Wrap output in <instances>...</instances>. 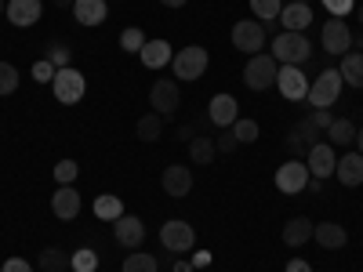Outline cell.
Segmentation results:
<instances>
[{
  "label": "cell",
  "instance_id": "obj_1",
  "mask_svg": "<svg viewBox=\"0 0 363 272\" xmlns=\"http://www.w3.org/2000/svg\"><path fill=\"white\" fill-rule=\"evenodd\" d=\"M272 58H277L280 66H306L313 58V44L306 33H291V29H284V33L272 40Z\"/></svg>",
  "mask_w": 363,
  "mask_h": 272
},
{
  "label": "cell",
  "instance_id": "obj_2",
  "mask_svg": "<svg viewBox=\"0 0 363 272\" xmlns=\"http://www.w3.org/2000/svg\"><path fill=\"white\" fill-rule=\"evenodd\" d=\"M207 62H211V58H207V47H200V44L174 51V58H171L174 80H182V84H193V80H200V76L207 73Z\"/></svg>",
  "mask_w": 363,
  "mask_h": 272
},
{
  "label": "cell",
  "instance_id": "obj_3",
  "mask_svg": "<svg viewBox=\"0 0 363 272\" xmlns=\"http://www.w3.org/2000/svg\"><path fill=\"white\" fill-rule=\"evenodd\" d=\"M342 73L338 69H323L316 80H309V95H306V102L313 106V109H330L338 102V95H342Z\"/></svg>",
  "mask_w": 363,
  "mask_h": 272
},
{
  "label": "cell",
  "instance_id": "obj_4",
  "mask_svg": "<svg viewBox=\"0 0 363 272\" xmlns=\"http://www.w3.org/2000/svg\"><path fill=\"white\" fill-rule=\"evenodd\" d=\"M277 73H280V62L272 55H251L247 58V66H244V84L251 91H269V87H277Z\"/></svg>",
  "mask_w": 363,
  "mask_h": 272
},
{
  "label": "cell",
  "instance_id": "obj_5",
  "mask_svg": "<svg viewBox=\"0 0 363 272\" xmlns=\"http://www.w3.org/2000/svg\"><path fill=\"white\" fill-rule=\"evenodd\" d=\"M160 244H164V251H171V254H189V251L196 247V232H193L189 222L171 218V222L160 225Z\"/></svg>",
  "mask_w": 363,
  "mask_h": 272
},
{
  "label": "cell",
  "instance_id": "obj_6",
  "mask_svg": "<svg viewBox=\"0 0 363 272\" xmlns=\"http://www.w3.org/2000/svg\"><path fill=\"white\" fill-rule=\"evenodd\" d=\"M51 91H55V98L62 102V106H77V102L84 98V91H87V80H84L80 69L69 66V69H58V73H55Z\"/></svg>",
  "mask_w": 363,
  "mask_h": 272
},
{
  "label": "cell",
  "instance_id": "obj_7",
  "mask_svg": "<svg viewBox=\"0 0 363 272\" xmlns=\"http://www.w3.org/2000/svg\"><path fill=\"white\" fill-rule=\"evenodd\" d=\"M233 47L244 55H258L265 47V26L258 18H240L233 26Z\"/></svg>",
  "mask_w": 363,
  "mask_h": 272
},
{
  "label": "cell",
  "instance_id": "obj_8",
  "mask_svg": "<svg viewBox=\"0 0 363 272\" xmlns=\"http://www.w3.org/2000/svg\"><path fill=\"white\" fill-rule=\"evenodd\" d=\"M309 178L313 174H309L306 160H287L284 167H277V189L287 193V196H298V193H306Z\"/></svg>",
  "mask_w": 363,
  "mask_h": 272
},
{
  "label": "cell",
  "instance_id": "obj_9",
  "mask_svg": "<svg viewBox=\"0 0 363 272\" xmlns=\"http://www.w3.org/2000/svg\"><path fill=\"white\" fill-rule=\"evenodd\" d=\"M277 91L287 102H301L309 95V76L301 73V66H280L277 73Z\"/></svg>",
  "mask_w": 363,
  "mask_h": 272
},
{
  "label": "cell",
  "instance_id": "obj_10",
  "mask_svg": "<svg viewBox=\"0 0 363 272\" xmlns=\"http://www.w3.org/2000/svg\"><path fill=\"white\" fill-rule=\"evenodd\" d=\"M149 106H153V113H160V116H171V113L182 106V87H178V80H157L153 91H149Z\"/></svg>",
  "mask_w": 363,
  "mask_h": 272
},
{
  "label": "cell",
  "instance_id": "obj_11",
  "mask_svg": "<svg viewBox=\"0 0 363 272\" xmlns=\"http://www.w3.org/2000/svg\"><path fill=\"white\" fill-rule=\"evenodd\" d=\"M323 47H327V55H345V51H352V29H349V22L345 18H330V22H323Z\"/></svg>",
  "mask_w": 363,
  "mask_h": 272
},
{
  "label": "cell",
  "instance_id": "obj_12",
  "mask_svg": "<svg viewBox=\"0 0 363 272\" xmlns=\"http://www.w3.org/2000/svg\"><path fill=\"white\" fill-rule=\"evenodd\" d=\"M160 186H164V193H167L171 200L189 196V193H193V171H189V167H182V164H171V167H164Z\"/></svg>",
  "mask_w": 363,
  "mask_h": 272
},
{
  "label": "cell",
  "instance_id": "obj_13",
  "mask_svg": "<svg viewBox=\"0 0 363 272\" xmlns=\"http://www.w3.org/2000/svg\"><path fill=\"white\" fill-rule=\"evenodd\" d=\"M113 236H116L120 247L138 251L142 239H145V225H142V218H135V215H120V218L113 222Z\"/></svg>",
  "mask_w": 363,
  "mask_h": 272
},
{
  "label": "cell",
  "instance_id": "obj_14",
  "mask_svg": "<svg viewBox=\"0 0 363 272\" xmlns=\"http://www.w3.org/2000/svg\"><path fill=\"white\" fill-rule=\"evenodd\" d=\"M306 167H309L313 178H330V174H335V167H338L335 149H330L327 142H316V145L309 149V157H306Z\"/></svg>",
  "mask_w": 363,
  "mask_h": 272
},
{
  "label": "cell",
  "instance_id": "obj_15",
  "mask_svg": "<svg viewBox=\"0 0 363 272\" xmlns=\"http://www.w3.org/2000/svg\"><path fill=\"white\" fill-rule=\"evenodd\" d=\"M207 120L215 128H233L240 120V109H236V98L233 95H215L207 102Z\"/></svg>",
  "mask_w": 363,
  "mask_h": 272
},
{
  "label": "cell",
  "instance_id": "obj_16",
  "mask_svg": "<svg viewBox=\"0 0 363 272\" xmlns=\"http://www.w3.org/2000/svg\"><path fill=\"white\" fill-rule=\"evenodd\" d=\"M40 11H44V0H8V22L18 29L40 22Z\"/></svg>",
  "mask_w": 363,
  "mask_h": 272
},
{
  "label": "cell",
  "instance_id": "obj_17",
  "mask_svg": "<svg viewBox=\"0 0 363 272\" xmlns=\"http://www.w3.org/2000/svg\"><path fill=\"white\" fill-rule=\"evenodd\" d=\"M51 210H55V218H62V222H73L80 215V193L73 186H58L55 196H51Z\"/></svg>",
  "mask_w": 363,
  "mask_h": 272
},
{
  "label": "cell",
  "instance_id": "obj_18",
  "mask_svg": "<svg viewBox=\"0 0 363 272\" xmlns=\"http://www.w3.org/2000/svg\"><path fill=\"white\" fill-rule=\"evenodd\" d=\"M313 239H316L323 251H342L349 244V232L338 222H320V225H313Z\"/></svg>",
  "mask_w": 363,
  "mask_h": 272
},
{
  "label": "cell",
  "instance_id": "obj_19",
  "mask_svg": "<svg viewBox=\"0 0 363 272\" xmlns=\"http://www.w3.org/2000/svg\"><path fill=\"white\" fill-rule=\"evenodd\" d=\"M73 15H77L80 26H102L106 15H109V0H77Z\"/></svg>",
  "mask_w": 363,
  "mask_h": 272
},
{
  "label": "cell",
  "instance_id": "obj_20",
  "mask_svg": "<svg viewBox=\"0 0 363 272\" xmlns=\"http://www.w3.org/2000/svg\"><path fill=\"white\" fill-rule=\"evenodd\" d=\"M335 174H338L342 186H349V189L363 186V153H345V157L338 160Z\"/></svg>",
  "mask_w": 363,
  "mask_h": 272
},
{
  "label": "cell",
  "instance_id": "obj_21",
  "mask_svg": "<svg viewBox=\"0 0 363 272\" xmlns=\"http://www.w3.org/2000/svg\"><path fill=\"white\" fill-rule=\"evenodd\" d=\"M280 22H284V29H291V33H306L309 22H313V8L291 0V4H284V11H280Z\"/></svg>",
  "mask_w": 363,
  "mask_h": 272
},
{
  "label": "cell",
  "instance_id": "obj_22",
  "mask_svg": "<svg viewBox=\"0 0 363 272\" xmlns=\"http://www.w3.org/2000/svg\"><path fill=\"white\" fill-rule=\"evenodd\" d=\"M138 58H142V66H149V69H164L171 58H174V51H171L167 40H145V47L138 51Z\"/></svg>",
  "mask_w": 363,
  "mask_h": 272
},
{
  "label": "cell",
  "instance_id": "obj_23",
  "mask_svg": "<svg viewBox=\"0 0 363 272\" xmlns=\"http://www.w3.org/2000/svg\"><path fill=\"white\" fill-rule=\"evenodd\" d=\"M313 239V222L309 218H291L284 225V244L287 247H301V244H309Z\"/></svg>",
  "mask_w": 363,
  "mask_h": 272
},
{
  "label": "cell",
  "instance_id": "obj_24",
  "mask_svg": "<svg viewBox=\"0 0 363 272\" xmlns=\"http://www.w3.org/2000/svg\"><path fill=\"white\" fill-rule=\"evenodd\" d=\"M338 73H342V80H345V84L363 87V55H359V51H345V55H342Z\"/></svg>",
  "mask_w": 363,
  "mask_h": 272
},
{
  "label": "cell",
  "instance_id": "obj_25",
  "mask_svg": "<svg viewBox=\"0 0 363 272\" xmlns=\"http://www.w3.org/2000/svg\"><path fill=\"white\" fill-rule=\"evenodd\" d=\"M218 157V149H215V138H211V135H196L193 142H189V160L193 164H211V160H215Z\"/></svg>",
  "mask_w": 363,
  "mask_h": 272
},
{
  "label": "cell",
  "instance_id": "obj_26",
  "mask_svg": "<svg viewBox=\"0 0 363 272\" xmlns=\"http://www.w3.org/2000/svg\"><path fill=\"white\" fill-rule=\"evenodd\" d=\"M120 215H124V203H120V196H113V193L95 196V218H99V222H116Z\"/></svg>",
  "mask_w": 363,
  "mask_h": 272
},
{
  "label": "cell",
  "instance_id": "obj_27",
  "mask_svg": "<svg viewBox=\"0 0 363 272\" xmlns=\"http://www.w3.org/2000/svg\"><path fill=\"white\" fill-rule=\"evenodd\" d=\"M327 138H330V145H352V142H356V128H352V120H349V116H338L335 124L327 128Z\"/></svg>",
  "mask_w": 363,
  "mask_h": 272
},
{
  "label": "cell",
  "instance_id": "obj_28",
  "mask_svg": "<svg viewBox=\"0 0 363 272\" xmlns=\"http://www.w3.org/2000/svg\"><path fill=\"white\" fill-rule=\"evenodd\" d=\"M160 131H164V116H160V113H145L138 124H135V135H138L142 142H157Z\"/></svg>",
  "mask_w": 363,
  "mask_h": 272
},
{
  "label": "cell",
  "instance_id": "obj_29",
  "mask_svg": "<svg viewBox=\"0 0 363 272\" xmlns=\"http://www.w3.org/2000/svg\"><path fill=\"white\" fill-rule=\"evenodd\" d=\"M69 268V254L58 251V247H48L40 251V272H66Z\"/></svg>",
  "mask_w": 363,
  "mask_h": 272
},
{
  "label": "cell",
  "instance_id": "obj_30",
  "mask_svg": "<svg viewBox=\"0 0 363 272\" xmlns=\"http://www.w3.org/2000/svg\"><path fill=\"white\" fill-rule=\"evenodd\" d=\"M251 11H255V18L265 26H272V18H280V11H284V4L280 0H251Z\"/></svg>",
  "mask_w": 363,
  "mask_h": 272
},
{
  "label": "cell",
  "instance_id": "obj_31",
  "mask_svg": "<svg viewBox=\"0 0 363 272\" xmlns=\"http://www.w3.org/2000/svg\"><path fill=\"white\" fill-rule=\"evenodd\" d=\"M69 268L73 272H95L99 268V254L91 251V247H80L77 254H69Z\"/></svg>",
  "mask_w": 363,
  "mask_h": 272
},
{
  "label": "cell",
  "instance_id": "obj_32",
  "mask_svg": "<svg viewBox=\"0 0 363 272\" xmlns=\"http://www.w3.org/2000/svg\"><path fill=\"white\" fill-rule=\"evenodd\" d=\"M157 268H160V265H157L153 254H142V251H138V254H128V258H124V268H120V272H157Z\"/></svg>",
  "mask_w": 363,
  "mask_h": 272
},
{
  "label": "cell",
  "instance_id": "obj_33",
  "mask_svg": "<svg viewBox=\"0 0 363 272\" xmlns=\"http://www.w3.org/2000/svg\"><path fill=\"white\" fill-rule=\"evenodd\" d=\"M145 47V33L138 26H131V29H124V33H120V51H128V55H138Z\"/></svg>",
  "mask_w": 363,
  "mask_h": 272
},
{
  "label": "cell",
  "instance_id": "obj_34",
  "mask_svg": "<svg viewBox=\"0 0 363 272\" xmlns=\"http://www.w3.org/2000/svg\"><path fill=\"white\" fill-rule=\"evenodd\" d=\"M44 58H48L55 69H69L73 51H69V44H58V40H55V44H48V55H44Z\"/></svg>",
  "mask_w": 363,
  "mask_h": 272
},
{
  "label": "cell",
  "instance_id": "obj_35",
  "mask_svg": "<svg viewBox=\"0 0 363 272\" xmlns=\"http://www.w3.org/2000/svg\"><path fill=\"white\" fill-rule=\"evenodd\" d=\"M294 135H298L301 142H306L309 149H313V145H316V142L323 138V131H320V128L313 124V120H309V116H301V120H298V124H294Z\"/></svg>",
  "mask_w": 363,
  "mask_h": 272
},
{
  "label": "cell",
  "instance_id": "obj_36",
  "mask_svg": "<svg viewBox=\"0 0 363 272\" xmlns=\"http://www.w3.org/2000/svg\"><path fill=\"white\" fill-rule=\"evenodd\" d=\"M18 91V69L11 62H0V95H15Z\"/></svg>",
  "mask_w": 363,
  "mask_h": 272
},
{
  "label": "cell",
  "instance_id": "obj_37",
  "mask_svg": "<svg viewBox=\"0 0 363 272\" xmlns=\"http://www.w3.org/2000/svg\"><path fill=\"white\" fill-rule=\"evenodd\" d=\"M233 135H236L240 145H251V142H258V124H255V120H236Z\"/></svg>",
  "mask_w": 363,
  "mask_h": 272
},
{
  "label": "cell",
  "instance_id": "obj_38",
  "mask_svg": "<svg viewBox=\"0 0 363 272\" xmlns=\"http://www.w3.org/2000/svg\"><path fill=\"white\" fill-rule=\"evenodd\" d=\"M77 164L73 160H58L55 164V181H58V186H73V181H77Z\"/></svg>",
  "mask_w": 363,
  "mask_h": 272
},
{
  "label": "cell",
  "instance_id": "obj_39",
  "mask_svg": "<svg viewBox=\"0 0 363 272\" xmlns=\"http://www.w3.org/2000/svg\"><path fill=\"white\" fill-rule=\"evenodd\" d=\"M55 73H58V69L48 62V58H37V62H33V80H37V84H51Z\"/></svg>",
  "mask_w": 363,
  "mask_h": 272
},
{
  "label": "cell",
  "instance_id": "obj_40",
  "mask_svg": "<svg viewBox=\"0 0 363 272\" xmlns=\"http://www.w3.org/2000/svg\"><path fill=\"white\" fill-rule=\"evenodd\" d=\"M287 153H291V160H306V157H309V145L291 131V135H287Z\"/></svg>",
  "mask_w": 363,
  "mask_h": 272
},
{
  "label": "cell",
  "instance_id": "obj_41",
  "mask_svg": "<svg viewBox=\"0 0 363 272\" xmlns=\"http://www.w3.org/2000/svg\"><path fill=\"white\" fill-rule=\"evenodd\" d=\"M323 8L335 15V18H345L352 11V0H323Z\"/></svg>",
  "mask_w": 363,
  "mask_h": 272
},
{
  "label": "cell",
  "instance_id": "obj_42",
  "mask_svg": "<svg viewBox=\"0 0 363 272\" xmlns=\"http://www.w3.org/2000/svg\"><path fill=\"white\" fill-rule=\"evenodd\" d=\"M236 145H240V142H236V135H233V131H222V135L215 138V149H218V153H233Z\"/></svg>",
  "mask_w": 363,
  "mask_h": 272
},
{
  "label": "cell",
  "instance_id": "obj_43",
  "mask_svg": "<svg viewBox=\"0 0 363 272\" xmlns=\"http://www.w3.org/2000/svg\"><path fill=\"white\" fill-rule=\"evenodd\" d=\"M309 120H313V124H316L320 131H327L330 124H335V116H330V109H313V113H309Z\"/></svg>",
  "mask_w": 363,
  "mask_h": 272
},
{
  "label": "cell",
  "instance_id": "obj_44",
  "mask_svg": "<svg viewBox=\"0 0 363 272\" xmlns=\"http://www.w3.org/2000/svg\"><path fill=\"white\" fill-rule=\"evenodd\" d=\"M0 272H33V265H29L26 258H8L4 265H0Z\"/></svg>",
  "mask_w": 363,
  "mask_h": 272
},
{
  "label": "cell",
  "instance_id": "obj_45",
  "mask_svg": "<svg viewBox=\"0 0 363 272\" xmlns=\"http://www.w3.org/2000/svg\"><path fill=\"white\" fill-rule=\"evenodd\" d=\"M287 272H313V265L301 261V258H294V261H287Z\"/></svg>",
  "mask_w": 363,
  "mask_h": 272
},
{
  "label": "cell",
  "instance_id": "obj_46",
  "mask_svg": "<svg viewBox=\"0 0 363 272\" xmlns=\"http://www.w3.org/2000/svg\"><path fill=\"white\" fill-rule=\"evenodd\" d=\"M193 265H196V268L211 265V251H196V254H193Z\"/></svg>",
  "mask_w": 363,
  "mask_h": 272
},
{
  "label": "cell",
  "instance_id": "obj_47",
  "mask_svg": "<svg viewBox=\"0 0 363 272\" xmlns=\"http://www.w3.org/2000/svg\"><path fill=\"white\" fill-rule=\"evenodd\" d=\"M306 189H309V193H323V178H309Z\"/></svg>",
  "mask_w": 363,
  "mask_h": 272
},
{
  "label": "cell",
  "instance_id": "obj_48",
  "mask_svg": "<svg viewBox=\"0 0 363 272\" xmlns=\"http://www.w3.org/2000/svg\"><path fill=\"white\" fill-rule=\"evenodd\" d=\"M171 272H193V261H174Z\"/></svg>",
  "mask_w": 363,
  "mask_h": 272
},
{
  "label": "cell",
  "instance_id": "obj_49",
  "mask_svg": "<svg viewBox=\"0 0 363 272\" xmlns=\"http://www.w3.org/2000/svg\"><path fill=\"white\" fill-rule=\"evenodd\" d=\"M160 4H164V8H186L189 0H160Z\"/></svg>",
  "mask_w": 363,
  "mask_h": 272
},
{
  "label": "cell",
  "instance_id": "obj_50",
  "mask_svg": "<svg viewBox=\"0 0 363 272\" xmlns=\"http://www.w3.org/2000/svg\"><path fill=\"white\" fill-rule=\"evenodd\" d=\"M51 4H55V8H62V11H66V8H73V4H77V0H51Z\"/></svg>",
  "mask_w": 363,
  "mask_h": 272
},
{
  "label": "cell",
  "instance_id": "obj_51",
  "mask_svg": "<svg viewBox=\"0 0 363 272\" xmlns=\"http://www.w3.org/2000/svg\"><path fill=\"white\" fill-rule=\"evenodd\" d=\"M356 145H359V153H363V128L356 131Z\"/></svg>",
  "mask_w": 363,
  "mask_h": 272
},
{
  "label": "cell",
  "instance_id": "obj_52",
  "mask_svg": "<svg viewBox=\"0 0 363 272\" xmlns=\"http://www.w3.org/2000/svg\"><path fill=\"white\" fill-rule=\"evenodd\" d=\"M356 22H359V26H363V4H359V8H356Z\"/></svg>",
  "mask_w": 363,
  "mask_h": 272
},
{
  "label": "cell",
  "instance_id": "obj_53",
  "mask_svg": "<svg viewBox=\"0 0 363 272\" xmlns=\"http://www.w3.org/2000/svg\"><path fill=\"white\" fill-rule=\"evenodd\" d=\"M294 4H309V0H294Z\"/></svg>",
  "mask_w": 363,
  "mask_h": 272
},
{
  "label": "cell",
  "instance_id": "obj_54",
  "mask_svg": "<svg viewBox=\"0 0 363 272\" xmlns=\"http://www.w3.org/2000/svg\"><path fill=\"white\" fill-rule=\"evenodd\" d=\"M359 55H363V40H359Z\"/></svg>",
  "mask_w": 363,
  "mask_h": 272
},
{
  "label": "cell",
  "instance_id": "obj_55",
  "mask_svg": "<svg viewBox=\"0 0 363 272\" xmlns=\"http://www.w3.org/2000/svg\"><path fill=\"white\" fill-rule=\"evenodd\" d=\"M0 11H4V0H0Z\"/></svg>",
  "mask_w": 363,
  "mask_h": 272
}]
</instances>
